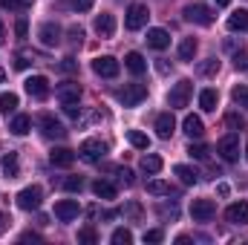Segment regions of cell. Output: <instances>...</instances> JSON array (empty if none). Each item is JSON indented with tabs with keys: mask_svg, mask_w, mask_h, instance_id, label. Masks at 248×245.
Listing matches in <instances>:
<instances>
[{
	"mask_svg": "<svg viewBox=\"0 0 248 245\" xmlns=\"http://www.w3.org/2000/svg\"><path fill=\"white\" fill-rule=\"evenodd\" d=\"M78 156H81L87 165H95V162H101V159L107 156V141H101V138H87V141L78 147Z\"/></svg>",
	"mask_w": 248,
	"mask_h": 245,
	"instance_id": "1",
	"label": "cell"
},
{
	"mask_svg": "<svg viewBox=\"0 0 248 245\" xmlns=\"http://www.w3.org/2000/svg\"><path fill=\"white\" fill-rule=\"evenodd\" d=\"M41 202H44V190H41L38 184H29V187H23V190L17 193V208H20V211H38Z\"/></svg>",
	"mask_w": 248,
	"mask_h": 245,
	"instance_id": "2",
	"label": "cell"
},
{
	"mask_svg": "<svg viewBox=\"0 0 248 245\" xmlns=\"http://www.w3.org/2000/svg\"><path fill=\"white\" fill-rule=\"evenodd\" d=\"M147 17H150L147 6H144V3H133V6L127 9V15H124V26H127L130 32H139V29L147 23Z\"/></svg>",
	"mask_w": 248,
	"mask_h": 245,
	"instance_id": "3",
	"label": "cell"
},
{
	"mask_svg": "<svg viewBox=\"0 0 248 245\" xmlns=\"http://www.w3.org/2000/svg\"><path fill=\"white\" fill-rule=\"evenodd\" d=\"M185 20H190V23H199V26H211L214 23V12L205 6V3H190V6H185Z\"/></svg>",
	"mask_w": 248,
	"mask_h": 245,
	"instance_id": "4",
	"label": "cell"
},
{
	"mask_svg": "<svg viewBox=\"0 0 248 245\" xmlns=\"http://www.w3.org/2000/svg\"><path fill=\"white\" fill-rule=\"evenodd\" d=\"M190 95H193V84H190V81H179V84H173V90H170V95H168V104H170L173 110L187 107Z\"/></svg>",
	"mask_w": 248,
	"mask_h": 245,
	"instance_id": "5",
	"label": "cell"
},
{
	"mask_svg": "<svg viewBox=\"0 0 248 245\" xmlns=\"http://www.w3.org/2000/svg\"><path fill=\"white\" fill-rule=\"evenodd\" d=\"M144 98H147V87L144 84H127L122 92H119V101H122L124 107H136Z\"/></svg>",
	"mask_w": 248,
	"mask_h": 245,
	"instance_id": "6",
	"label": "cell"
},
{
	"mask_svg": "<svg viewBox=\"0 0 248 245\" xmlns=\"http://www.w3.org/2000/svg\"><path fill=\"white\" fill-rule=\"evenodd\" d=\"M217 153H219L225 162H237V159H240V138H237L234 133L222 136L219 144H217Z\"/></svg>",
	"mask_w": 248,
	"mask_h": 245,
	"instance_id": "7",
	"label": "cell"
},
{
	"mask_svg": "<svg viewBox=\"0 0 248 245\" xmlns=\"http://www.w3.org/2000/svg\"><path fill=\"white\" fill-rule=\"evenodd\" d=\"M190 216H193V222H208V219L217 216V205H214L211 199H193Z\"/></svg>",
	"mask_w": 248,
	"mask_h": 245,
	"instance_id": "8",
	"label": "cell"
},
{
	"mask_svg": "<svg viewBox=\"0 0 248 245\" xmlns=\"http://www.w3.org/2000/svg\"><path fill=\"white\" fill-rule=\"evenodd\" d=\"M119 61L116 58H110V55H98L95 61H93V72L95 75H101V78H116L119 75Z\"/></svg>",
	"mask_w": 248,
	"mask_h": 245,
	"instance_id": "9",
	"label": "cell"
},
{
	"mask_svg": "<svg viewBox=\"0 0 248 245\" xmlns=\"http://www.w3.org/2000/svg\"><path fill=\"white\" fill-rule=\"evenodd\" d=\"M23 87H26V92H29L32 98H38V101H44V98L49 95V81H46L44 75H29Z\"/></svg>",
	"mask_w": 248,
	"mask_h": 245,
	"instance_id": "10",
	"label": "cell"
},
{
	"mask_svg": "<svg viewBox=\"0 0 248 245\" xmlns=\"http://www.w3.org/2000/svg\"><path fill=\"white\" fill-rule=\"evenodd\" d=\"M38 124H41V133H44L46 138H63V136H66L63 124L58 122L55 116H49V113H44V116L38 119Z\"/></svg>",
	"mask_w": 248,
	"mask_h": 245,
	"instance_id": "11",
	"label": "cell"
},
{
	"mask_svg": "<svg viewBox=\"0 0 248 245\" xmlns=\"http://www.w3.org/2000/svg\"><path fill=\"white\" fill-rule=\"evenodd\" d=\"M38 38H41L44 46H58V44H61V26L49 20V23H44V26L38 29Z\"/></svg>",
	"mask_w": 248,
	"mask_h": 245,
	"instance_id": "12",
	"label": "cell"
},
{
	"mask_svg": "<svg viewBox=\"0 0 248 245\" xmlns=\"http://www.w3.org/2000/svg\"><path fill=\"white\" fill-rule=\"evenodd\" d=\"M55 95H58V101H61L63 107H66V104H78V98H81V87H78L75 81H66V84H61V87L55 90Z\"/></svg>",
	"mask_w": 248,
	"mask_h": 245,
	"instance_id": "13",
	"label": "cell"
},
{
	"mask_svg": "<svg viewBox=\"0 0 248 245\" xmlns=\"http://www.w3.org/2000/svg\"><path fill=\"white\" fill-rule=\"evenodd\" d=\"M78 214H81V205L75 202V199H63L55 205V216L61 219V222H72V219H78Z\"/></svg>",
	"mask_w": 248,
	"mask_h": 245,
	"instance_id": "14",
	"label": "cell"
},
{
	"mask_svg": "<svg viewBox=\"0 0 248 245\" xmlns=\"http://www.w3.org/2000/svg\"><path fill=\"white\" fill-rule=\"evenodd\" d=\"M225 219L231 225H248V202H234L225 211Z\"/></svg>",
	"mask_w": 248,
	"mask_h": 245,
	"instance_id": "15",
	"label": "cell"
},
{
	"mask_svg": "<svg viewBox=\"0 0 248 245\" xmlns=\"http://www.w3.org/2000/svg\"><path fill=\"white\" fill-rule=\"evenodd\" d=\"M95 32H98L101 38H113V35H116V17H113L110 12H101V15L95 17Z\"/></svg>",
	"mask_w": 248,
	"mask_h": 245,
	"instance_id": "16",
	"label": "cell"
},
{
	"mask_svg": "<svg viewBox=\"0 0 248 245\" xmlns=\"http://www.w3.org/2000/svg\"><path fill=\"white\" fill-rule=\"evenodd\" d=\"M147 46L162 52V49L170 46V35H168L165 29H147Z\"/></svg>",
	"mask_w": 248,
	"mask_h": 245,
	"instance_id": "17",
	"label": "cell"
},
{
	"mask_svg": "<svg viewBox=\"0 0 248 245\" xmlns=\"http://www.w3.org/2000/svg\"><path fill=\"white\" fill-rule=\"evenodd\" d=\"M173 130H176V119H173L170 113H162V116L156 119V133H159V138H170Z\"/></svg>",
	"mask_w": 248,
	"mask_h": 245,
	"instance_id": "18",
	"label": "cell"
},
{
	"mask_svg": "<svg viewBox=\"0 0 248 245\" xmlns=\"http://www.w3.org/2000/svg\"><path fill=\"white\" fill-rule=\"evenodd\" d=\"M49 162H52L55 168H72L75 153H72V150H66V147H55V150L49 153Z\"/></svg>",
	"mask_w": 248,
	"mask_h": 245,
	"instance_id": "19",
	"label": "cell"
},
{
	"mask_svg": "<svg viewBox=\"0 0 248 245\" xmlns=\"http://www.w3.org/2000/svg\"><path fill=\"white\" fill-rule=\"evenodd\" d=\"M124 66H127L133 75H141V72L147 69V61H144V55H141V52H127V58H124Z\"/></svg>",
	"mask_w": 248,
	"mask_h": 245,
	"instance_id": "20",
	"label": "cell"
},
{
	"mask_svg": "<svg viewBox=\"0 0 248 245\" xmlns=\"http://www.w3.org/2000/svg\"><path fill=\"white\" fill-rule=\"evenodd\" d=\"M93 193L98 196V199H116V184L107 182V179H98V182H93Z\"/></svg>",
	"mask_w": 248,
	"mask_h": 245,
	"instance_id": "21",
	"label": "cell"
},
{
	"mask_svg": "<svg viewBox=\"0 0 248 245\" xmlns=\"http://www.w3.org/2000/svg\"><path fill=\"white\" fill-rule=\"evenodd\" d=\"M228 29H231V32H246L248 29V9H237V12L228 17Z\"/></svg>",
	"mask_w": 248,
	"mask_h": 245,
	"instance_id": "22",
	"label": "cell"
},
{
	"mask_svg": "<svg viewBox=\"0 0 248 245\" xmlns=\"http://www.w3.org/2000/svg\"><path fill=\"white\" fill-rule=\"evenodd\" d=\"M182 127H185L187 138H202V133H205V127H202V119H199V116H187L185 122H182Z\"/></svg>",
	"mask_w": 248,
	"mask_h": 245,
	"instance_id": "23",
	"label": "cell"
},
{
	"mask_svg": "<svg viewBox=\"0 0 248 245\" xmlns=\"http://www.w3.org/2000/svg\"><path fill=\"white\" fill-rule=\"evenodd\" d=\"M217 104H219L217 90H202V92H199V107H202L205 113H214V110H217Z\"/></svg>",
	"mask_w": 248,
	"mask_h": 245,
	"instance_id": "24",
	"label": "cell"
},
{
	"mask_svg": "<svg viewBox=\"0 0 248 245\" xmlns=\"http://www.w3.org/2000/svg\"><path fill=\"white\" fill-rule=\"evenodd\" d=\"M0 168H3V176H6V179H15L17 170H20V165H17V153H6L3 162H0Z\"/></svg>",
	"mask_w": 248,
	"mask_h": 245,
	"instance_id": "25",
	"label": "cell"
},
{
	"mask_svg": "<svg viewBox=\"0 0 248 245\" xmlns=\"http://www.w3.org/2000/svg\"><path fill=\"white\" fill-rule=\"evenodd\" d=\"M162 165H165V162H162V156H156V153H150V156L141 159V170L150 173V176H156V173L162 170Z\"/></svg>",
	"mask_w": 248,
	"mask_h": 245,
	"instance_id": "26",
	"label": "cell"
},
{
	"mask_svg": "<svg viewBox=\"0 0 248 245\" xmlns=\"http://www.w3.org/2000/svg\"><path fill=\"white\" fill-rule=\"evenodd\" d=\"M173 173L182 179V184H196V182H199V173H196L193 168H187V165H176V168H173Z\"/></svg>",
	"mask_w": 248,
	"mask_h": 245,
	"instance_id": "27",
	"label": "cell"
},
{
	"mask_svg": "<svg viewBox=\"0 0 248 245\" xmlns=\"http://www.w3.org/2000/svg\"><path fill=\"white\" fill-rule=\"evenodd\" d=\"M127 141H130L136 150H147V147H150V138H147L141 130H130V133H127Z\"/></svg>",
	"mask_w": 248,
	"mask_h": 245,
	"instance_id": "28",
	"label": "cell"
},
{
	"mask_svg": "<svg viewBox=\"0 0 248 245\" xmlns=\"http://www.w3.org/2000/svg\"><path fill=\"white\" fill-rule=\"evenodd\" d=\"M29 127H32V119H29V116H15V122H12L9 130H12L15 136H26V133H29Z\"/></svg>",
	"mask_w": 248,
	"mask_h": 245,
	"instance_id": "29",
	"label": "cell"
},
{
	"mask_svg": "<svg viewBox=\"0 0 248 245\" xmlns=\"http://www.w3.org/2000/svg\"><path fill=\"white\" fill-rule=\"evenodd\" d=\"M193 55H196V41L193 38H185L179 44V61H193Z\"/></svg>",
	"mask_w": 248,
	"mask_h": 245,
	"instance_id": "30",
	"label": "cell"
},
{
	"mask_svg": "<svg viewBox=\"0 0 248 245\" xmlns=\"http://www.w3.org/2000/svg\"><path fill=\"white\" fill-rule=\"evenodd\" d=\"M196 72H199V75H205V78H211V75H217V72H219V61H217V58H208V61H202L199 66H196Z\"/></svg>",
	"mask_w": 248,
	"mask_h": 245,
	"instance_id": "31",
	"label": "cell"
},
{
	"mask_svg": "<svg viewBox=\"0 0 248 245\" xmlns=\"http://www.w3.org/2000/svg\"><path fill=\"white\" fill-rule=\"evenodd\" d=\"M17 107V95L15 92H0V113H15Z\"/></svg>",
	"mask_w": 248,
	"mask_h": 245,
	"instance_id": "32",
	"label": "cell"
},
{
	"mask_svg": "<svg viewBox=\"0 0 248 245\" xmlns=\"http://www.w3.org/2000/svg\"><path fill=\"white\" fill-rule=\"evenodd\" d=\"M147 193H153V196H168V193H170V184L162 182V179H153V182H147Z\"/></svg>",
	"mask_w": 248,
	"mask_h": 245,
	"instance_id": "33",
	"label": "cell"
},
{
	"mask_svg": "<svg viewBox=\"0 0 248 245\" xmlns=\"http://www.w3.org/2000/svg\"><path fill=\"white\" fill-rule=\"evenodd\" d=\"M231 98H234V104H240V107H248V84H240V87H234V90H231Z\"/></svg>",
	"mask_w": 248,
	"mask_h": 245,
	"instance_id": "34",
	"label": "cell"
},
{
	"mask_svg": "<svg viewBox=\"0 0 248 245\" xmlns=\"http://www.w3.org/2000/svg\"><path fill=\"white\" fill-rule=\"evenodd\" d=\"M110 240H113V245H130V243H133V234H130L127 228H116Z\"/></svg>",
	"mask_w": 248,
	"mask_h": 245,
	"instance_id": "35",
	"label": "cell"
},
{
	"mask_svg": "<svg viewBox=\"0 0 248 245\" xmlns=\"http://www.w3.org/2000/svg\"><path fill=\"white\" fill-rule=\"evenodd\" d=\"M113 173L119 176V182H122L124 187H130V184L136 182V179H133V170H130V168H113Z\"/></svg>",
	"mask_w": 248,
	"mask_h": 245,
	"instance_id": "36",
	"label": "cell"
},
{
	"mask_svg": "<svg viewBox=\"0 0 248 245\" xmlns=\"http://www.w3.org/2000/svg\"><path fill=\"white\" fill-rule=\"evenodd\" d=\"M122 214H124V216H130L133 222H139V219H141V205H139V202H130Z\"/></svg>",
	"mask_w": 248,
	"mask_h": 245,
	"instance_id": "37",
	"label": "cell"
},
{
	"mask_svg": "<svg viewBox=\"0 0 248 245\" xmlns=\"http://www.w3.org/2000/svg\"><path fill=\"white\" fill-rule=\"evenodd\" d=\"M78 243H87V245L98 243V234H95L93 228H81V231H78Z\"/></svg>",
	"mask_w": 248,
	"mask_h": 245,
	"instance_id": "38",
	"label": "cell"
},
{
	"mask_svg": "<svg viewBox=\"0 0 248 245\" xmlns=\"http://www.w3.org/2000/svg\"><path fill=\"white\" fill-rule=\"evenodd\" d=\"M187 153H190V156H193V159H199V162H205V159H208V153H211V150H208V147H205V144H190V150H187Z\"/></svg>",
	"mask_w": 248,
	"mask_h": 245,
	"instance_id": "39",
	"label": "cell"
},
{
	"mask_svg": "<svg viewBox=\"0 0 248 245\" xmlns=\"http://www.w3.org/2000/svg\"><path fill=\"white\" fill-rule=\"evenodd\" d=\"M32 0H0V6L3 9H12V12H20V9H26Z\"/></svg>",
	"mask_w": 248,
	"mask_h": 245,
	"instance_id": "40",
	"label": "cell"
},
{
	"mask_svg": "<svg viewBox=\"0 0 248 245\" xmlns=\"http://www.w3.org/2000/svg\"><path fill=\"white\" fill-rule=\"evenodd\" d=\"M162 240H165L162 228H150V231H144V243H162Z\"/></svg>",
	"mask_w": 248,
	"mask_h": 245,
	"instance_id": "41",
	"label": "cell"
},
{
	"mask_svg": "<svg viewBox=\"0 0 248 245\" xmlns=\"http://www.w3.org/2000/svg\"><path fill=\"white\" fill-rule=\"evenodd\" d=\"M225 124H228L231 130H243V116H237V113H228V116H225Z\"/></svg>",
	"mask_w": 248,
	"mask_h": 245,
	"instance_id": "42",
	"label": "cell"
},
{
	"mask_svg": "<svg viewBox=\"0 0 248 245\" xmlns=\"http://www.w3.org/2000/svg\"><path fill=\"white\" fill-rule=\"evenodd\" d=\"M93 3H95V0H69V6H72L75 12H90Z\"/></svg>",
	"mask_w": 248,
	"mask_h": 245,
	"instance_id": "43",
	"label": "cell"
},
{
	"mask_svg": "<svg viewBox=\"0 0 248 245\" xmlns=\"http://www.w3.org/2000/svg\"><path fill=\"white\" fill-rule=\"evenodd\" d=\"M63 187H66V190H72V193H75V190H81V187H84V182H81V176H69V179H66V182H63Z\"/></svg>",
	"mask_w": 248,
	"mask_h": 245,
	"instance_id": "44",
	"label": "cell"
},
{
	"mask_svg": "<svg viewBox=\"0 0 248 245\" xmlns=\"http://www.w3.org/2000/svg\"><path fill=\"white\" fill-rule=\"evenodd\" d=\"M69 41L81 46V41H84V29H81V26H72V29H69Z\"/></svg>",
	"mask_w": 248,
	"mask_h": 245,
	"instance_id": "45",
	"label": "cell"
},
{
	"mask_svg": "<svg viewBox=\"0 0 248 245\" xmlns=\"http://www.w3.org/2000/svg\"><path fill=\"white\" fill-rule=\"evenodd\" d=\"M15 32H17V38H26V35H29V26H26V20H17V23H15Z\"/></svg>",
	"mask_w": 248,
	"mask_h": 245,
	"instance_id": "46",
	"label": "cell"
},
{
	"mask_svg": "<svg viewBox=\"0 0 248 245\" xmlns=\"http://www.w3.org/2000/svg\"><path fill=\"white\" fill-rule=\"evenodd\" d=\"M234 63H237V69H248V52L237 55V58H234Z\"/></svg>",
	"mask_w": 248,
	"mask_h": 245,
	"instance_id": "47",
	"label": "cell"
},
{
	"mask_svg": "<svg viewBox=\"0 0 248 245\" xmlns=\"http://www.w3.org/2000/svg\"><path fill=\"white\" fill-rule=\"evenodd\" d=\"M61 69H63V72H75V58H63Z\"/></svg>",
	"mask_w": 248,
	"mask_h": 245,
	"instance_id": "48",
	"label": "cell"
},
{
	"mask_svg": "<svg viewBox=\"0 0 248 245\" xmlns=\"http://www.w3.org/2000/svg\"><path fill=\"white\" fill-rule=\"evenodd\" d=\"M29 66V58L26 55H17V61H15V69H26Z\"/></svg>",
	"mask_w": 248,
	"mask_h": 245,
	"instance_id": "49",
	"label": "cell"
},
{
	"mask_svg": "<svg viewBox=\"0 0 248 245\" xmlns=\"http://www.w3.org/2000/svg\"><path fill=\"white\" fill-rule=\"evenodd\" d=\"M29 240H32V243H38L41 237H38V234H32V231H26V234H20V243H29Z\"/></svg>",
	"mask_w": 248,
	"mask_h": 245,
	"instance_id": "50",
	"label": "cell"
},
{
	"mask_svg": "<svg viewBox=\"0 0 248 245\" xmlns=\"http://www.w3.org/2000/svg\"><path fill=\"white\" fill-rule=\"evenodd\" d=\"M9 222H12V219H9V214H3V211H0V234L9 228Z\"/></svg>",
	"mask_w": 248,
	"mask_h": 245,
	"instance_id": "51",
	"label": "cell"
},
{
	"mask_svg": "<svg viewBox=\"0 0 248 245\" xmlns=\"http://www.w3.org/2000/svg\"><path fill=\"white\" fill-rule=\"evenodd\" d=\"M156 69H159L162 75H168V72H170V63H168V61H159V63H156Z\"/></svg>",
	"mask_w": 248,
	"mask_h": 245,
	"instance_id": "52",
	"label": "cell"
},
{
	"mask_svg": "<svg viewBox=\"0 0 248 245\" xmlns=\"http://www.w3.org/2000/svg\"><path fill=\"white\" fill-rule=\"evenodd\" d=\"M217 190H219V196H228V193H231V187H228V184H225V182L219 184V187H217Z\"/></svg>",
	"mask_w": 248,
	"mask_h": 245,
	"instance_id": "53",
	"label": "cell"
},
{
	"mask_svg": "<svg viewBox=\"0 0 248 245\" xmlns=\"http://www.w3.org/2000/svg\"><path fill=\"white\" fill-rule=\"evenodd\" d=\"M6 44V29H3V20H0V46Z\"/></svg>",
	"mask_w": 248,
	"mask_h": 245,
	"instance_id": "54",
	"label": "cell"
},
{
	"mask_svg": "<svg viewBox=\"0 0 248 245\" xmlns=\"http://www.w3.org/2000/svg\"><path fill=\"white\" fill-rule=\"evenodd\" d=\"M228 3H231V0H217V6H228Z\"/></svg>",
	"mask_w": 248,
	"mask_h": 245,
	"instance_id": "55",
	"label": "cell"
},
{
	"mask_svg": "<svg viewBox=\"0 0 248 245\" xmlns=\"http://www.w3.org/2000/svg\"><path fill=\"white\" fill-rule=\"evenodd\" d=\"M3 78H6V72H3V69H0V81H3Z\"/></svg>",
	"mask_w": 248,
	"mask_h": 245,
	"instance_id": "56",
	"label": "cell"
},
{
	"mask_svg": "<svg viewBox=\"0 0 248 245\" xmlns=\"http://www.w3.org/2000/svg\"><path fill=\"white\" fill-rule=\"evenodd\" d=\"M246 156H248V147H246Z\"/></svg>",
	"mask_w": 248,
	"mask_h": 245,
	"instance_id": "57",
	"label": "cell"
}]
</instances>
